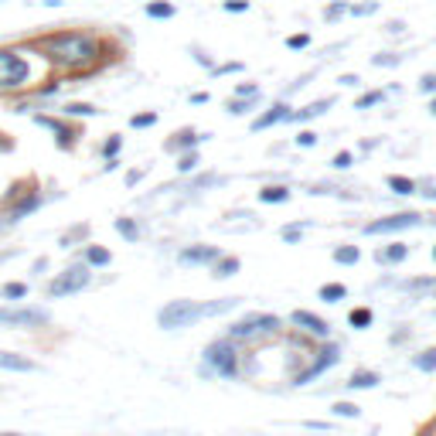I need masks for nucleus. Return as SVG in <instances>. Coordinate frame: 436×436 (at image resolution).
I'll return each instance as SVG.
<instances>
[{
    "label": "nucleus",
    "instance_id": "f257e3e1",
    "mask_svg": "<svg viewBox=\"0 0 436 436\" xmlns=\"http://www.w3.org/2000/svg\"><path fill=\"white\" fill-rule=\"evenodd\" d=\"M45 51H48L51 62L78 68V65L95 62L99 45H95L93 38H85V34H55V38H48L45 41Z\"/></svg>",
    "mask_w": 436,
    "mask_h": 436
},
{
    "label": "nucleus",
    "instance_id": "f03ea898",
    "mask_svg": "<svg viewBox=\"0 0 436 436\" xmlns=\"http://www.w3.org/2000/svg\"><path fill=\"white\" fill-rule=\"evenodd\" d=\"M280 331V321L273 317V313H249V317H242L239 324H232V334L235 341H252V338H263V334H276Z\"/></svg>",
    "mask_w": 436,
    "mask_h": 436
},
{
    "label": "nucleus",
    "instance_id": "7ed1b4c3",
    "mask_svg": "<svg viewBox=\"0 0 436 436\" xmlns=\"http://www.w3.org/2000/svg\"><path fill=\"white\" fill-rule=\"evenodd\" d=\"M198 317H204V307L202 303H191V300H174V303H167L164 311L157 313L160 327H167V331H174V327H187L191 321H198Z\"/></svg>",
    "mask_w": 436,
    "mask_h": 436
},
{
    "label": "nucleus",
    "instance_id": "20e7f679",
    "mask_svg": "<svg viewBox=\"0 0 436 436\" xmlns=\"http://www.w3.org/2000/svg\"><path fill=\"white\" fill-rule=\"evenodd\" d=\"M204 361H208V365H212L218 375H225V378H235V372H239V355H235V348L229 341L208 344V351H204Z\"/></svg>",
    "mask_w": 436,
    "mask_h": 436
},
{
    "label": "nucleus",
    "instance_id": "39448f33",
    "mask_svg": "<svg viewBox=\"0 0 436 436\" xmlns=\"http://www.w3.org/2000/svg\"><path fill=\"white\" fill-rule=\"evenodd\" d=\"M28 62L21 58V55H14V51H0V89H14V85H21L24 78H28Z\"/></svg>",
    "mask_w": 436,
    "mask_h": 436
},
{
    "label": "nucleus",
    "instance_id": "423d86ee",
    "mask_svg": "<svg viewBox=\"0 0 436 436\" xmlns=\"http://www.w3.org/2000/svg\"><path fill=\"white\" fill-rule=\"evenodd\" d=\"M85 286H89V269H85V266H72V269H65L62 276L51 283V296L78 294V290H85Z\"/></svg>",
    "mask_w": 436,
    "mask_h": 436
},
{
    "label": "nucleus",
    "instance_id": "0eeeda50",
    "mask_svg": "<svg viewBox=\"0 0 436 436\" xmlns=\"http://www.w3.org/2000/svg\"><path fill=\"white\" fill-rule=\"evenodd\" d=\"M422 215H416V212H399V215L392 218H382V222H372L365 232L368 235H385V232H399V229H412V225H420Z\"/></svg>",
    "mask_w": 436,
    "mask_h": 436
},
{
    "label": "nucleus",
    "instance_id": "6e6552de",
    "mask_svg": "<svg viewBox=\"0 0 436 436\" xmlns=\"http://www.w3.org/2000/svg\"><path fill=\"white\" fill-rule=\"evenodd\" d=\"M338 361H341V348H338V344H331V348H324V351H321V358L313 361L311 368H307V372H300L294 378L296 385H303V382H311V378H317V375L324 372V368H331V365H338Z\"/></svg>",
    "mask_w": 436,
    "mask_h": 436
},
{
    "label": "nucleus",
    "instance_id": "1a4fd4ad",
    "mask_svg": "<svg viewBox=\"0 0 436 436\" xmlns=\"http://www.w3.org/2000/svg\"><path fill=\"white\" fill-rule=\"evenodd\" d=\"M45 321H48L45 311H11V307H0V324L34 327V324H45Z\"/></svg>",
    "mask_w": 436,
    "mask_h": 436
},
{
    "label": "nucleus",
    "instance_id": "9d476101",
    "mask_svg": "<svg viewBox=\"0 0 436 436\" xmlns=\"http://www.w3.org/2000/svg\"><path fill=\"white\" fill-rule=\"evenodd\" d=\"M294 324L303 327V331H311V334H317V338H327V334H331V327L311 311H294Z\"/></svg>",
    "mask_w": 436,
    "mask_h": 436
},
{
    "label": "nucleus",
    "instance_id": "9b49d317",
    "mask_svg": "<svg viewBox=\"0 0 436 436\" xmlns=\"http://www.w3.org/2000/svg\"><path fill=\"white\" fill-rule=\"evenodd\" d=\"M222 256H218L215 246H191V249L181 252V263H218Z\"/></svg>",
    "mask_w": 436,
    "mask_h": 436
},
{
    "label": "nucleus",
    "instance_id": "f8f14e48",
    "mask_svg": "<svg viewBox=\"0 0 436 436\" xmlns=\"http://www.w3.org/2000/svg\"><path fill=\"white\" fill-rule=\"evenodd\" d=\"M0 368H7V372H34V361L11 355V351H0Z\"/></svg>",
    "mask_w": 436,
    "mask_h": 436
},
{
    "label": "nucleus",
    "instance_id": "ddd939ff",
    "mask_svg": "<svg viewBox=\"0 0 436 436\" xmlns=\"http://www.w3.org/2000/svg\"><path fill=\"white\" fill-rule=\"evenodd\" d=\"M283 120H290V106H273L269 109V113H263V116H259V120H256V130H266V126H273V123H283Z\"/></svg>",
    "mask_w": 436,
    "mask_h": 436
},
{
    "label": "nucleus",
    "instance_id": "4468645a",
    "mask_svg": "<svg viewBox=\"0 0 436 436\" xmlns=\"http://www.w3.org/2000/svg\"><path fill=\"white\" fill-rule=\"evenodd\" d=\"M334 106V99H317V103H311V106H303L300 113H290V120H313V116H321V113H327V109Z\"/></svg>",
    "mask_w": 436,
    "mask_h": 436
},
{
    "label": "nucleus",
    "instance_id": "2eb2a0df",
    "mask_svg": "<svg viewBox=\"0 0 436 436\" xmlns=\"http://www.w3.org/2000/svg\"><path fill=\"white\" fill-rule=\"evenodd\" d=\"M344 385H348V389H372V385H378V375L375 372H355Z\"/></svg>",
    "mask_w": 436,
    "mask_h": 436
},
{
    "label": "nucleus",
    "instance_id": "dca6fc26",
    "mask_svg": "<svg viewBox=\"0 0 436 436\" xmlns=\"http://www.w3.org/2000/svg\"><path fill=\"white\" fill-rule=\"evenodd\" d=\"M375 256H378V263H399L409 256V246H389V249H378Z\"/></svg>",
    "mask_w": 436,
    "mask_h": 436
},
{
    "label": "nucleus",
    "instance_id": "f3484780",
    "mask_svg": "<svg viewBox=\"0 0 436 436\" xmlns=\"http://www.w3.org/2000/svg\"><path fill=\"white\" fill-rule=\"evenodd\" d=\"M290 198V191L283 185H276V187H263L259 191V202H266V204H276V202H286Z\"/></svg>",
    "mask_w": 436,
    "mask_h": 436
},
{
    "label": "nucleus",
    "instance_id": "a211bd4d",
    "mask_svg": "<svg viewBox=\"0 0 436 436\" xmlns=\"http://www.w3.org/2000/svg\"><path fill=\"white\" fill-rule=\"evenodd\" d=\"M348 324L358 327V331H365V327L372 324V311H368V307H358V311H351V313H348Z\"/></svg>",
    "mask_w": 436,
    "mask_h": 436
},
{
    "label": "nucleus",
    "instance_id": "6ab92c4d",
    "mask_svg": "<svg viewBox=\"0 0 436 436\" xmlns=\"http://www.w3.org/2000/svg\"><path fill=\"white\" fill-rule=\"evenodd\" d=\"M38 204H41V198H38V194H31V198H24V202H21V204L14 208V212H11V218H7V222H17L21 215H28V212H34Z\"/></svg>",
    "mask_w": 436,
    "mask_h": 436
},
{
    "label": "nucleus",
    "instance_id": "aec40b11",
    "mask_svg": "<svg viewBox=\"0 0 436 436\" xmlns=\"http://www.w3.org/2000/svg\"><path fill=\"white\" fill-rule=\"evenodd\" d=\"M334 259L344 263V266H351V263H358L361 259V252H358V246H341V249L334 252Z\"/></svg>",
    "mask_w": 436,
    "mask_h": 436
},
{
    "label": "nucleus",
    "instance_id": "412c9836",
    "mask_svg": "<svg viewBox=\"0 0 436 436\" xmlns=\"http://www.w3.org/2000/svg\"><path fill=\"white\" fill-rule=\"evenodd\" d=\"M412 365H416V368H422V372H433V368H436V348H430V351L416 355V358H412Z\"/></svg>",
    "mask_w": 436,
    "mask_h": 436
},
{
    "label": "nucleus",
    "instance_id": "4be33fe9",
    "mask_svg": "<svg viewBox=\"0 0 436 436\" xmlns=\"http://www.w3.org/2000/svg\"><path fill=\"white\" fill-rule=\"evenodd\" d=\"M348 294L341 283H327V286H321V300H327V303H334V300H341V296Z\"/></svg>",
    "mask_w": 436,
    "mask_h": 436
},
{
    "label": "nucleus",
    "instance_id": "5701e85b",
    "mask_svg": "<svg viewBox=\"0 0 436 436\" xmlns=\"http://www.w3.org/2000/svg\"><path fill=\"white\" fill-rule=\"evenodd\" d=\"M389 187L395 194H412V191H416V181H409V177H389Z\"/></svg>",
    "mask_w": 436,
    "mask_h": 436
},
{
    "label": "nucleus",
    "instance_id": "b1692460",
    "mask_svg": "<svg viewBox=\"0 0 436 436\" xmlns=\"http://www.w3.org/2000/svg\"><path fill=\"white\" fill-rule=\"evenodd\" d=\"M239 273V259H218L215 263V276H235Z\"/></svg>",
    "mask_w": 436,
    "mask_h": 436
},
{
    "label": "nucleus",
    "instance_id": "393cba45",
    "mask_svg": "<svg viewBox=\"0 0 436 436\" xmlns=\"http://www.w3.org/2000/svg\"><path fill=\"white\" fill-rule=\"evenodd\" d=\"M0 294H4V300H21V296L28 294V286H24V283H7Z\"/></svg>",
    "mask_w": 436,
    "mask_h": 436
},
{
    "label": "nucleus",
    "instance_id": "a878e982",
    "mask_svg": "<svg viewBox=\"0 0 436 436\" xmlns=\"http://www.w3.org/2000/svg\"><path fill=\"white\" fill-rule=\"evenodd\" d=\"M147 14H150V17H171L174 7H171V4H150V7H147Z\"/></svg>",
    "mask_w": 436,
    "mask_h": 436
},
{
    "label": "nucleus",
    "instance_id": "bb28decb",
    "mask_svg": "<svg viewBox=\"0 0 436 436\" xmlns=\"http://www.w3.org/2000/svg\"><path fill=\"white\" fill-rule=\"evenodd\" d=\"M85 256H89V263H93V266H106L109 263V252L106 249H95V246L85 252Z\"/></svg>",
    "mask_w": 436,
    "mask_h": 436
},
{
    "label": "nucleus",
    "instance_id": "cd10ccee",
    "mask_svg": "<svg viewBox=\"0 0 436 436\" xmlns=\"http://www.w3.org/2000/svg\"><path fill=\"white\" fill-rule=\"evenodd\" d=\"M334 412H338V416H344V420H351V416H358L361 409H358V405H351V403H338V405H334Z\"/></svg>",
    "mask_w": 436,
    "mask_h": 436
},
{
    "label": "nucleus",
    "instance_id": "c85d7f7f",
    "mask_svg": "<svg viewBox=\"0 0 436 436\" xmlns=\"http://www.w3.org/2000/svg\"><path fill=\"white\" fill-rule=\"evenodd\" d=\"M116 229H120L126 239H137V225H133L130 218H120V222H116Z\"/></svg>",
    "mask_w": 436,
    "mask_h": 436
},
{
    "label": "nucleus",
    "instance_id": "c756f323",
    "mask_svg": "<svg viewBox=\"0 0 436 436\" xmlns=\"http://www.w3.org/2000/svg\"><path fill=\"white\" fill-rule=\"evenodd\" d=\"M194 167H198V154H185L181 157V164H177V171H194Z\"/></svg>",
    "mask_w": 436,
    "mask_h": 436
},
{
    "label": "nucleus",
    "instance_id": "7c9ffc66",
    "mask_svg": "<svg viewBox=\"0 0 436 436\" xmlns=\"http://www.w3.org/2000/svg\"><path fill=\"white\" fill-rule=\"evenodd\" d=\"M68 113H72V116H93L95 109L85 106V103H72V106H68Z\"/></svg>",
    "mask_w": 436,
    "mask_h": 436
},
{
    "label": "nucleus",
    "instance_id": "2f4dec72",
    "mask_svg": "<svg viewBox=\"0 0 436 436\" xmlns=\"http://www.w3.org/2000/svg\"><path fill=\"white\" fill-rule=\"evenodd\" d=\"M375 103H382V93H368V95H361V99H358V109H368V106H375Z\"/></svg>",
    "mask_w": 436,
    "mask_h": 436
},
{
    "label": "nucleus",
    "instance_id": "473e14b6",
    "mask_svg": "<svg viewBox=\"0 0 436 436\" xmlns=\"http://www.w3.org/2000/svg\"><path fill=\"white\" fill-rule=\"evenodd\" d=\"M286 45L290 48H307L311 45V38H307V34H290V38H286Z\"/></svg>",
    "mask_w": 436,
    "mask_h": 436
},
{
    "label": "nucleus",
    "instance_id": "72a5a7b5",
    "mask_svg": "<svg viewBox=\"0 0 436 436\" xmlns=\"http://www.w3.org/2000/svg\"><path fill=\"white\" fill-rule=\"evenodd\" d=\"M198 140V137H194V133H191V130H185V133H181V137H177V140L171 143V147H191V143Z\"/></svg>",
    "mask_w": 436,
    "mask_h": 436
},
{
    "label": "nucleus",
    "instance_id": "f704fd0d",
    "mask_svg": "<svg viewBox=\"0 0 436 436\" xmlns=\"http://www.w3.org/2000/svg\"><path fill=\"white\" fill-rule=\"evenodd\" d=\"M296 143H300V147H313V143H317V133H311V130H303V133L296 137Z\"/></svg>",
    "mask_w": 436,
    "mask_h": 436
},
{
    "label": "nucleus",
    "instance_id": "c9c22d12",
    "mask_svg": "<svg viewBox=\"0 0 436 436\" xmlns=\"http://www.w3.org/2000/svg\"><path fill=\"white\" fill-rule=\"evenodd\" d=\"M154 113H143V116H133V126H154Z\"/></svg>",
    "mask_w": 436,
    "mask_h": 436
},
{
    "label": "nucleus",
    "instance_id": "e433bc0d",
    "mask_svg": "<svg viewBox=\"0 0 436 436\" xmlns=\"http://www.w3.org/2000/svg\"><path fill=\"white\" fill-rule=\"evenodd\" d=\"M235 95H249V99H259V89H256V85H239V89H235Z\"/></svg>",
    "mask_w": 436,
    "mask_h": 436
},
{
    "label": "nucleus",
    "instance_id": "4c0bfd02",
    "mask_svg": "<svg viewBox=\"0 0 436 436\" xmlns=\"http://www.w3.org/2000/svg\"><path fill=\"white\" fill-rule=\"evenodd\" d=\"M300 235H303V229H300V225H290V229L283 232V239H286V242H296Z\"/></svg>",
    "mask_w": 436,
    "mask_h": 436
},
{
    "label": "nucleus",
    "instance_id": "58836bf2",
    "mask_svg": "<svg viewBox=\"0 0 436 436\" xmlns=\"http://www.w3.org/2000/svg\"><path fill=\"white\" fill-rule=\"evenodd\" d=\"M420 89H422V93H436V76H422Z\"/></svg>",
    "mask_w": 436,
    "mask_h": 436
},
{
    "label": "nucleus",
    "instance_id": "ea45409f",
    "mask_svg": "<svg viewBox=\"0 0 436 436\" xmlns=\"http://www.w3.org/2000/svg\"><path fill=\"white\" fill-rule=\"evenodd\" d=\"M348 11H351L355 17H365V14H372L375 11V4H361V7H348Z\"/></svg>",
    "mask_w": 436,
    "mask_h": 436
},
{
    "label": "nucleus",
    "instance_id": "a19ab883",
    "mask_svg": "<svg viewBox=\"0 0 436 436\" xmlns=\"http://www.w3.org/2000/svg\"><path fill=\"white\" fill-rule=\"evenodd\" d=\"M225 11H232V14H242V11H249V4H242V0H232V4H225Z\"/></svg>",
    "mask_w": 436,
    "mask_h": 436
},
{
    "label": "nucleus",
    "instance_id": "79ce46f5",
    "mask_svg": "<svg viewBox=\"0 0 436 436\" xmlns=\"http://www.w3.org/2000/svg\"><path fill=\"white\" fill-rule=\"evenodd\" d=\"M348 164H351V154H348V150H341V154L334 157V167H341V171H344Z\"/></svg>",
    "mask_w": 436,
    "mask_h": 436
},
{
    "label": "nucleus",
    "instance_id": "37998d69",
    "mask_svg": "<svg viewBox=\"0 0 436 436\" xmlns=\"http://www.w3.org/2000/svg\"><path fill=\"white\" fill-rule=\"evenodd\" d=\"M372 62L375 65H399V58H392V55H375Z\"/></svg>",
    "mask_w": 436,
    "mask_h": 436
},
{
    "label": "nucleus",
    "instance_id": "c03bdc74",
    "mask_svg": "<svg viewBox=\"0 0 436 436\" xmlns=\"http://www.w3.org/2000/svg\"><path fill=\"white\" fill-rule=\"evenodd\" d=\"M344 11H348V7H344V4H334V7H327V17H331V21H334V17H338V14H344Z\"/></svg>",
    "mask_w": 436,
    "mask_h": 436
},
{
    "label": "nucleus",
    "instance_id": "a18cd8bd",
    "mask_svg": "<svg viewBox=\"0 0 436 436\" xmlns=\"http://www.w3.org/2000/svg\"><path fill=\"white\" fill-rule=\"evenodd\" d=\"M116 150H120V137H113V140L106 143V157H113V154H116Z\"/></svg>",
    "mask_w": 436,
    "mask_h": 436
},
{
    "label": "nucleus",
    "instance_id": "49530a36",
    "mask_svg": "<svg viewBox=\"0 0 436 436\" xmlns=\"http://www.w3.org/2000/svg\"><path fill=\"white\" fill-rule=\"evenodd\" d=\"M403 28H405L403 21H392V24H389V34H399V31H403Z\"/></svg>",
    "mask_w": 436,
    "mask_h": 436
},
{
    "label": "nucleus",
    "instance_id": "de8ad7c7",
    "mask_svg": "<svg viewBox=\"0 0 436 436\" xmlns=\"http://www.w3.org/2000/svg\"><path fill=\"white\" fill-rule=\"evenodd\" d=\"M430 113H433V116H436V99H433V106H430Z\"/></svg>",
    "mask_w": 436,
    "mask_h": 436
},
{
    "label": "nucleus",
    "instance_id": "09e8293b",
    "mask_svg": "<svg viewBox=\"0 0 436 436\" xmlns=\"http://www.w3.org/2000/svg\"><path fill=\"white\" fill-rule=\"evenodd\" d=\"M0 436H14V433H0Z\"/></svg>",
    "mask_w": 436,
    "mask_h": 436
},
{
    "label": "nucleus",
    "instance_id": "8fccbe9b",
    "mask_svg": "<svg viewBox=\"0 0 436 436\" xmlns=\"http://www.w3.org/2000/svg\"><path fill=\"white\" fill-rule=\"evenodd\" d=\"M433 259H436V249H433Z\"/></svg>",
    "mask_w": 436,
    "mask_h": 436
}]
</instances>
